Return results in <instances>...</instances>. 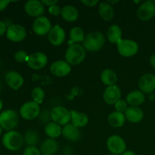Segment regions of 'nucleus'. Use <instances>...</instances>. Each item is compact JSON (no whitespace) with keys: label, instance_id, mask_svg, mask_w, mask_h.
Wrapping results in <instances>:
<instances>
[{"label":"nucleus","instance_id":"37998d69","mask_svg":"<svg viewBox=\"0 0 155 155\" xmlns=\"http://www.w3.org/2000/svg\"><path fill=\"white\" fill-rule=\"evenodd\" d=\"M2 107H3V103H2V100L0 99V111H1V110H2Z\"/></svg>","mask_w":155,"mask_h":155},{"label":"nucleus","instance_id":"20e7f679","mask_svg":"<svg viewBox=\"0 0 155 155\" xmlns=\"http://www.w3.org/2000/svg\"><path fill=\"white\" fill-rule=\"evenodd\" d=\"M19 118L14 110H5L0 113V127L4 130L12 131L18 126Z\"/></svg>","mask_w":155,"mask_h":155},{"label":"nucleus","instance_id":"09e8293b","mask_svg":"<svg viewBox=\"0 0 155 155\" xmlns=\"http://www.w3.org/2000/svg\"><path fill=\"white\" fill-rule=\"evenodd\" d=\"M42 155H48V154H42Z\"/></svg>","mask_w":155,"mask_h":155},{"label":"nucleus","instance_id":"a18cd8bd","mask_svg":"<svg viewBox=\"0 0 155 155\" xmlns=\"http://www.w3.org/2000/svg\"><path fill=\"white\" fill-rule=\"evenodd\" d=\"M1 87H2V86H1V82H0V91H1Z\"/></svg>","mask_w":155,"mask_h":155},{"label":"nucleus","instance_id":"bb28decb","mask_svg":"<svg viewBox=\"0 0 155 155\" xmlns=\"http://www.w3.org/2000/svg\"><path fill=\"white\" fill-rule=\"evenodd\" d=\"M107 37L111 44L117 43L122 39V30L118 25H111L107 31Z\"/></svg>","mask_w":155,"mask_h":155},{"label":"nucleus","instance_id":"de8ad7c7","mask_svg":"<svg viewBox=\"0 0 155 155\" xmlns=\"http://www.w3.org/2000/svg\"><path fill=\"white\" fill-rule=\"evenodd\" d=\"M0 66H1V61H0Z\"/></svg>","mask_w":155,"mask_h":155},{"label":"nucleus","instance_id":"0eeeda50","mask_svg":"<svg viewBox=\"0 0 155 155\" xmlns=\"http://www.w3.org/2000/svg\"><path fill=\"white\" fill-rule=\"evenodd\" d=\"M40 107L39 104L35 101H27L24 103L20 108V114L24 119L31 120L39 115Z\"/></svg>","mask_w":155,"mask_h":155},{"label":"nucleus","instance_id":"1a4fd4ad","mask_svg":"<svg viewBox=\"0 0 155 155\" xmlns=\"http://www.w3.org/2000/svg\"><path fill=\"white\" fill-rule=\"evenodd\" d=\"M107 147L112 154H122L126 151L127 145L125 141L119 136L114 135L107 140Z\"/></svg>","mask_w":155,"mask_h":155},{"label":"nucleus","instance_id":"f3484780","mask_svg":"<svg viewBox=\"0 0 155 155\" xmlns=\"http://www.w3.org/2000/svg\"><path fill=\"white\" fill-rule=\"evenodd\" d=\"M5 82L8 86L14 90H18L24 84V78L18 72L11 71L6 73L5 76Z\"/></svg>","mask_w":155,"mask_h":155},{"label":"nucleus","instance_id":"ea45409f","mask_svg":"<svg viewBox=\"0 0 155 155\" xmlns=\"http://www.w3.org/2000/svg\"><path fill=\"white\" fill-rule=\"evenodd\" d=\"M42 3L44 5H48V6H52L58 3L57 0H42Z\"/></svg>","mask_w":155,"mask_h":155},{"label":"nucleus","instance_id":"b1692460","mask_svg":"<svg viewBox=\"0 0 155 155\" xmlns=\"http://www.w3.org/2000/svg\"><path fill=\"white\" fill-rule=\"evenodd\" d=\"M126 121L125 115L124 113L118 111H114L107 117V123L109 125L114 128H119L124 126Z\"/></svg>","mask_w":155,"mask_h":155},{"label":"nucleus","instance_id":"dca6fc26","mask_svg":"<svg viewBox=\"0 0 155 155\" xmlns=\"http://www.w3.org/2000/svg\"><path fill=\"white\" fill-rule=\"evenodd\" d=\"M121 90L117 86H107L103 93V98L104 101L108 104H115L120 100Z\"/></svg>","mask_w":155,"mask_h":155},{"label":"nucleus","instance_id":"f257e3e1","mask_svg":"<svg viewBox=\"0 0 155 155\" xmlns=\"http://www.w3.org/2000/svg\"><path fill=\"white\" fill-rule=\"evenodd\" d=\"M86 58V50L79 43L70 45L65 52V60L70 65L80 64Z\"/></svg>","mask_w":155,"mask_h":155},{"label":"nucleus","instance_id":"5701e85b","mask_svg":"<svg viewBox=\"0 0 155 155\" xmlns=\"http://www.w3.org/2000/svg\"><path fill=\"white\" fill-rule=\"evenodd\" d=\"M145 97L142 91L134 90L130 92L127 96V104H130L131 106L138 107L142 104L145 101Z\"/></svg>","mask_w":155,"mask_h":155},{"label":"nucleus","instance_id":"4be33fe9","mask_svg":"<svg viewBox=\"0 0 155 155\" xmlns=\"http://www.w3.org/2000/svg\"><path fill=\"white\" fill-rule=\"evenodd\" d=\"M71 122L77 128L84 127L89 122V117L85 113L78 112L77 110H71Z\"/></svg>","mask_w":155,"mask_h":155},{"label":"nucleus","instance_id":"4c0bfd02","mask_svg":"<svg viewBox=\"0 0 155 155\" xmlns=\"http://www.w3.org/2000/svg\"><path fill=\"white\" fill-rule=\"evenodd\" d=\"M8 27L3 21H0V36L6 33Z\"/></svg>","mask_w":155,"mask_h":155},{"label":"nucleus","instance_id":"f8f14e48","mask_svg":"<svg viewBox=\"0 0 155 155\" xmlns=\"http://www.w3.org/2000/svg\"><path fill=\"white\" fill-rule=\"evenodd\" d=\"M51 27V24L49 20L45 16H41L36 18L33 24V30L39 36H44L49 33Z\"/></svg>","mask_w":155,"mask_h":155},{"label":"nucleus","instance_id":"4468645a","mask_svg":"<svg viewBox=\"0 0 155 155\" xmlns=\"http://www.w3.org/2000/svg\"><path fill=\"white\" fill-rule=\"evenodd\" d=\"M139 87L144 93H152L155 90V75L152 74H144L139 80Z\"/></svg>","mask_w":155,"mask_h":155},{"label":"nucleus","instance_id":"2f4dec72","mask_svg":"<svg viewBox=\"0 0 155 155\" xmlns=\"http://www.w3.org/2000/svg\"><path fill=\"white\" fill-rule=\"evenodd\" d=\"M31 97L33 101L39 104L43 101L44 98H45V92L42 88L36 87L32 90Z\"/></svg>","mask_w":155,"mask_h":155},{"label":"nucleus","instance_id":"c03bdc74","mask_svg":"<svg viewBox=\"0 0 155 155\" xmlns=\"http://www.w3.org/2000/svg\"><path fill=\"white\" fill-rule=\"evenodd\" d=\"M2 128L0 127V136H1V135H2Z\"/></svg>","mask_w":155,"mask_h":155},{"label":"nucleus","instance_id":"6e6552de","mask_svg":"<svg viewBox=\"0 0 155 155\" xmlns=\"http://www.w3.org/2000/svg\"><path fill=\"white\" fill-rule=\"evenodd\" d=\"M27 36V31L20 24H10L6 31V37L13 42H19L24 40Z\"/></svg>","mask_w":155,"mask_h":155},{"label":"nucleus","instance_id":"2eb2a0df","mask_svg":"<svg viewBox=\"0 0 155 155\" xmlns=\"http://www.w3.org/2000/svg\"><path fill=\"white\" fill-rule=\"evenodd\" d=\"M71 67L66 61H56L50 67V71L53 75L58 77H66L70 74Z\"/></svg>","mask_w":155,"mask_h":155},{"label":"nucleus","instance_id":"f704fd0d","mask_svg":"<svg viewBox=\"0 0 155 155\" xmlns=\"http://www.w3.org/2000/svg\"><path fill=\"white\" fill-rule=\"evenodd\" d=\"M23 155H41L40 151L35 146H27L24 149Z\"/></svg>","mask_w":155,"mask_h":155},{"label":"nucleus","instance_id":"9d476101","mask_svg":"<svg viewBox=\"0 0 155 155\" xmlns=\"http://www.w3.org/2000/svg\"><path fill=\"white\" fill-rule=\"evenodd\" d=\"M136 15L139 20L147 21L152 19L155 15V3L153 1H147L142 3L137 9Z\"/></svg>","mask_w":155,"mask_h":155},{"label":"nucleus","instance_id":"7ed1b4c3","mask_svg":"<svg viewBox=\"0 0 155 155\" xmlns=\"http://www.w3.org/2000/svg\"><path fill=\"white\" fill-rule=\"evenodd\" d=\"M104 36L98 31H94L86 35L83 41L85 50L89 51H98L102 48L104 44Z\"/></svg>","mask_w":155,"mask_h":155},{"label":"nucleus","instance_id":"aec40b11","mask_svg":"<svg viewBox=\"0 0 155 155\" xmlns=\"http://www.w3.org/2000/svg\"><path fill=\"white\" fill-rule=\"evenodd\" d=\"M62 135L65 139L72 142H77L81 136L79 128L76 127L72 124H68L63 127Z\"/></svg>","mask_w":155,"mask_h":155},{"label":"nucleus","instance_id":"cd10ccee","mask_svg":"<svg viewBox=\"0 0 155 155\" xmlns=\"http://www.w3.org/2000/svg\"><path fill=\"white\" fill-rule=\"evenodd\" d=\"M101 80L105 86H114L117 81L116 73L110 69H105L101 72Z\"/></svg>","mask_w":155,"mask_h":155},{"label":"nucleus","instance_id":"a19ab883","mask_svg":"<svg viewBox=\"0 0 155 155\" xmlns=\"http://www.w3.org/2000/svg\"><path fill=\"white\" fill-rule=\"evenodd\" d=\"M150 63H151V65L153 67V68L155 69V54H152L150 58Z\"/></svg>","mask_w":155,"mask_h":155},{"label":"nucleus","instance_id":"72a5a7b5","mask_svg":"<svg viewBox=\"0 0 155 155\" xmlns=\"http://www.w3.org/2000/svg\"><path fill=\"white\" fill-rule=\"evenodd\" d=\"M115 108H116L117 111L121 112V113H125V111L127 110V109L128 108L127 107V102L124 100H119L116 104H114Z\"/></svg>","mask_w":155,"mask_h":155},{"label":"nucleus","instance_id":"f03ea898","mask_svg":"<svg viewBox=\"0 0 155 155\" xmlns=\"http://www.w3.org/2000/svg\"><path fill=\"white\" fill-rule=\"evenodd\" d=\"M24 138L18 132L12 130L5 133L2 139V143L9 151H18L22 147Z\"/></svg>","mask_w":155,"mask_h":155},{"label":"nucleus","instance_id":"9b49d317","mask_svg":"<svg viewBox=\"0 0 155 155\" xmlns=\"http://www.w3.org/2000/svg\"><path fill=\"white\" fill-rule=\"evenodd\" d=\"M47 63H48V57L45 53L40 51L30 54L27 61L29 68L33 70L42 69L46 66Z\"/></svg>","mask_w":155,"mask_h":155},{"label":"nucleus","instance_id":"412c9836","mask_svg":"<svg viewBox=\"0 0 155 155\" xmlns=\"http://www.w3.org/2000/svg\"><path fill=\"white\" fill-rule=\"evenodd\" d=\"M61 15L64 21L68 22H74L77 21L79 17V12L74 6L68 5L61 8Z\"/></svg>","mask_w":155,"mask_h":155},{"label":"nucleus","instance_id":"39448f33","mask_svg":"<svg viewBox=\"0 0 155 155\" xmlns=\"http://www.w3.org/2000/svg\"><path fill=\"white\" fill-rule=\"evenodd\" d=\"M117 48L121 56L129 58L134 56L139 51V45L131 39H120L117 43Z\"/></svg>","mask_w":155,"mask_h":155},{"label":"nucleus","instance_id":"473e14b6","mask_svg":"<svg viewBox=\"0 0 155 155\" xmlns=\"http://www.w3.org/2000/svg\"><path fill=\"white\" fill-rule=\"evenodd\" d=\"M29 55L23 50L18 51L15 54V59L18 63H24V62L27 61Z\"/></svg>","mask_w":155,"mask_h":155},{"label":"nucleus","instance_id":"79ce46f5","mask_svg":"<svg viewBox=\"0 0 155 155\" xmlns=\"http://www.w3.org/2000/svg\"><path fill=\"white\" fill-rule=\"evenodd\" d=\"M121 155H136V153L133 151H125Z\"/></svg>","mask_w":155,"mask_h":155},{"label":"nucleus","instance_id":"a211bd4d","mask_svg":"<svg viewBox=\"0 0 155 155\" xmlns=\"http://www.w3.org/2000/svg\"><path fill=\"white\" fill-rule=\"evenodd\" d=\"M65 36L64 30L59 25H55L48 33V38L51 45L58 46L64 42Z\"/></svg>","mask_w":155,"mask_h":155},{"label":"nucleus","instance_id":"7c9ffc66","mask_svg":"<svg viewBox=\"0 0 155 155\" xmlns=\"http://www.w3.org/2000/svg\"><path fill=\"white\" fill-rule=\"evenodd\" d=\"M24 139L28 146H34L39 142V136L34 130H28L25 132Z\"/></svg>","mask_w":155,"mask_h":155},{"label":"nucleus","instance_id":"ddd939ff","mask_svg":"<svg viewBox=\"0 0 155 155\" xmlns=\"http://www.w3.org/2000/svg\"><path fill=\"white\" fill-rule=\"evenodd\" d=\"M24 10L29 16L37 18L42 16L45 12V7L41 1L29 0L24 5Z\"/></svg>","mask_w":155,"mask_h":155},{"label":"nucleus","instance_id":"c756f323","mask_svg":"<svg viewBox=\"0 0 155 155\" xmlns=\"http://www.w3.org/2000/svg\"><path fill=\"white\" fill-rule=\"evenodd\" d=\"M85 33L81 27H75L71 29L70 32V38L73 42H81L85 39Z\"/></svg>","mask_w":155,"mask_h":155},{"label":"nucleus","instance_id":"393cba45","mask_svg":"<svg viewBox=\"0 0 155 155\" xmlns=\"http://www.w3.org/2000/svg\"><path fill=\"white\" fill-rule=\"evenodd\" d=\"M98 13L102 20L109 21L114 16V10L112 5L107 2H101L98 6Z\"/></svg>","mask_w":155,"mask_h":155},{"label":"nucleus","instance_id":"58836bf2","mask_svg":"<svg viewBox=\"0 0 155 155\" xmlns=\"http://www.w3.org/2000/svg\"><path fill=\"white\" fill-rule=\"evenodd\" d=\"M9 3H10V1H8V0H0V12L4 11L8 7Z\"/></svg>","mask_w":155,"mask_h":155},{"label":"nucleus","instance_id":"c85d7f7f","mask_svg":"<svg viewBox=\"0 0 155 155\" xmlns=\"http://www.w3.org/2000/svg\"><path fill=\"white\" fill-rule=\"evenodd\" d=\"M45 133L50 139H56L62 134V129L58 124L51 122L45 126Z\"/></svg>","mask_w":155,"mask_h":155},{"label":"nucleus","instance_id":"e433bc0d","mask_svg":"<svg viewBox=\"0 0 155 155\" xmlns=\"http://www.w3.org/2000/svg\"><path fill=\"white\" fill-rule=\"evenodd\" d=\"M81 2L88 7H94L98 4V1H97V0H82Z\"/></svg>","mask_w":155,"mask_h":155},{"label":"nucleus","instance_id":"c9c22d12","mask_svg":"<svg viewBox=\"0 0 155 155\" xmlns=\"http://www.w3.org/2000/svg\"><path fill=\"white\" fill-rule=\"evenodd\" d=\"M48 12L51 14V15H54V16H58V15H61V8H60V6L57 5H54L50 6L48 8Z\"/></svg>","mask_w":155,"mask_h":155},{"label":"nucleus","instance_id":"6ab92c4d","mask_svg":"<svg viewBox=\"0 0 155 155\" xmlns=\"http://www.w3.org/2000/svg\"><path fill=\"white\" fill-rule=\"evenodd\" d=\"M124 115H125L126 119L129 122L133 123V124H137L143 119L144 113L140 107L131 106L127 109Z\"/></svg>","mask_w":155,"mask_h":155},{"label":"nucleus","instance_id":"49530a36","mask_svg":"<svg viewBox=\"0 0 155 155\" xmlns=\"http://www.w3.org/2000/svg\"><path fill=\"white\" fill-rule=\"evenodd\" d=\"M107 155H115V154H107Z\"/></svg>","mask_w":155,"mask_h":155},{"label":"nucleus","instance_id":"423d86ee","mask_svg":"<svg viewBox=\"0 0 155 155\" xmlns=\"http://www.w3.org/2000/svg\"><path fill=\"white\" fill-rule=\"evenodd\" d=\"M51 120L60 126H65L71 121V114L70 110L61 106L54 107L50 113Z\"/></svg>","mask_w":155,"mask_h":155},{"label":"nucleus","instance_id":"a878e982","mask_svg":"<svg viewBox=\"0 0 155 155\" xmlns=\"http://www.w3.org/2000/svg\"><path fill=\"white\" fill-rule=\"evenodd\" d=\"M58 149V143L54 139H47L41 145V151L43 154L54 155Z\"/></svg>","mask_w":155,"mask_h":155}]
</instances>
